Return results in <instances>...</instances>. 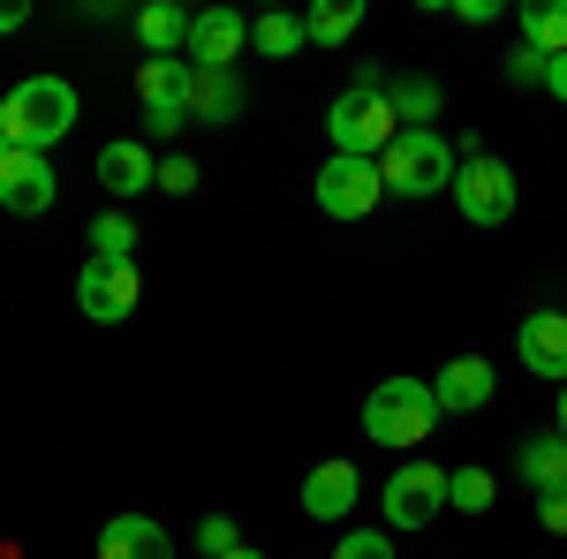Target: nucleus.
I'll use <instances>...</instances> for the list:
<instances>
[{
	"label": "nucleus",
	"instance_id": "1",
	"mask_svg": "<svg viewBox=\"0 0 567 559\" xmlns=\"http://www.w3.org/2000/svg\"><path fill=\"white\" fill-rule=\"evenodd\" d=\"M0 130L16 152H53L61 136L76 130V84L69 76H23L0 99Z\"/></svg>",
	"mask_w": 567,
	"mask_h": 559
},
{
	"label": "nucleus",
	"instance_id": "2",
	"mask_svg": "<svg viewBox=\"0 0 567 559\" xmlns=\"http://www.w3.org/2000/svg\"><path fill=\"white\" fill-rule=\"evenodd\" d=\"M326 136H333L341 159H386V144L401 136V122H393V106H386V76H379V69H363V76L326 106Z\"/></svg>",
	"mask_w": 567,
	"mask_h": 559
},
{
	"label": "nucleus",
	"instance_id": "3",
	"mask_svg": "<svg viewBox=\"0 0 567 559\" xmlns=\"http://www.w3.org/2000/svg\"><path fill=\"white\" fill-rule=\"evenodd\" d=\"M439 424V401L424 379H386V386H371V401H363V438L371 446H424Z\"/></svg>",
	"mask_w": 567,
	"mask_h": 559
},
{
	"label": "nucleus",
	"instance_id": "4",
	"mask_svg": "<svg viewBox=\"0 0 567 559\" xmlns=\"http://www.w3.org/2000/svg\"><path fill=\"white\" fill-rule=\"evenodd\" d=\"M454 167H462V159L446 152L439 130H401L386 144V159H379L393 197H439V189H454Z\"/></svg>",
	"mask_w": 567,
	"mask_h": 559
},
{
	"label": "nucleus",
	"instance_id": "5",
	"mask_svg": "<svg viewBox=\"0 0 567 559\" xmlns=\"http://www.w3.org/2000/svg\"><path fill=\"white\" fill-rule=\"evenodd\" d=\"M379 197H386L379 159H341V152H333V159L318 167V213L326 219H371Z\"/></svg>",
	"mask_w": 567,
	"mask_h": 559
},
{
	"label": "nucleus",
	"instance_id": "6",
	"mask_svg": "<svg viewBox=\"0 0 567 559\" xmlns=\"http://www.w3.org/2000/svg\"><path fill=\"white\" fill-rule=\"evenodd\" d=\"M76 302H84L91 325H122L136 302H144V272H136V265L84 258V272H76Z\"/></svg>",
	"mask_w": 567,
	"mask_h": 559
},
{
	"label": "nucleus",
	"instance_id": "7",
	"mask_svg": "<svg viewBox=\"0 0 567 559\" xmlns=\"http://www.w3.org/2000/svg\"><path fill=\"white\" fill-rule=\"evenodd\" d=\"M439 515H446V469L409 462L386 476V529H432Z\"/></svg>",
	"mask_w": 567,
	"mask_h": 559
},
{
	"label": "nucleus",
	"instance_id": "8",
	"mask_svg": "<svg viewBox=\"0 0 567 559\" xmlns=\"http://www.w3.org/2000/svg\"><path fill=\"white\" fill-rule=\"evenodd\" d=\"M454 205H462V219H477V227H499V219L515 213V174H507V159H462L454 167Z\"/></svg>",
	"mask_w": 567,
	"mask_h": 559
},
{
	"label": "nucleus",
	"instance_id": "9",
	"mask_svg": "<svg viewBox=\"0 0 567 559\" xmlns=\"http://www.w3.org/2000/svg\"><path fill=\"white\" fill-rule=\"evenodd\" d=\"M53 197H61V174H53L45 152H8L0 159V213L39 219V213H53Z\"/></svg>",
	"mask_w": 567,
	"mask_h": 559
},
{
	"label": "nucleus",
	"instance_id": "10",
	"mask_svg": "<svg viewBox=\"0 0 567 559\" xmlns=\"http://www.w3.org/2000/svg\"><path fill=\"white\" fill-rule=\"evenodd\" d=\"M243 45H250V23H243L235 8H205V15H189V45H182V61H189V69H235Z\"/></svg>",
	"mask_w": 567,
	"mask_h": 559
},
{
	"label": "nucleus",
	"instance_id": "11",
	"mask_svg": "<svg viewBox=\"0 0 567 559\" xmlns=\"http://www.w3.org/2000/svg\"><path fill=\"white\" fill-rule=\"evenodd\" d=\"M515 355H523L537 379L567 386V310H529L523 333H515Z\"/></svg>",
	"mask_w": 567,
	"mask_h": 559
},
{
	"label": "nucleus",
	"instance_id": "12",
	"mask_svg": "<svg viewBox=\"0 0 567 559\" xmlns=\"http://www.w3.org/2000/svg\"><path fill=\"white\" fill-rule=\"evenodd\" d=\"M432 401H439V416H477V408H492V363L484 355H454L432 379Z\"/></svg>",
	"mask_w": 567,
	"mask_h": 559
},
{
	"label": "nucleus",
	"instance_id": "13",
	"mask_svg": "<svg viewBox=\"0 0 567 559\" xmlns=\"http://www.w3.org/2000/svg\"><path fill=\"white\" fill-rule=\"evenodd\" d=\"M363 499V476H355V462H318V469L303 476V515L310 521H341Z\"/></svg>",
	"mask_w": 567,
	"mask_h": 559
},
{
	"label": "nucleus",
	"instance_id": "14",
	"mask_svg": "<svg viewBox=\"0 0 567 559\" xmlns=\"http://www.w3.org/2000/svg\"><path fill=\"white\" fill-rule=\"evenodd\" d=\"M99 559H175V537L152 515H114L99 529Z\"/></svg>",
	"mask_w": 567,
	"mask_h": 559
},
{
	"label": "nucleus",
	"instance_id": "15",
	"mask_svg": "<svg viewBox=\"0 0 567 559\" xmlns=\"http://www.w3.org/2000/svg\"><path fill=\"white\" fill-rule=\"evenodd\" d=\"M182 106H189V122H235L243 114V84H235V69H189V91H182Z\"/></svg>",
	"mask_w": 567,
	"mask_h": 559
},
{
	"label": "nucleus",
	"instance_id": "16",
	"mask_svg": "<svg viewBox=\"0 0 567 559\" xmlns=\"http://www.w3.org/2000/svg\"><path fill=\"white\" fill-rule=\"evenodd\" d=\"M99 182H106V197H144V189H159V159L122 136V144L99 152Z\"/></svg>",
	"mask_w": 567,
	"mask_h": 559
},
{
	"label": "nucleus",
	"instance_id": "17",
	"mask_svg": "<svg viewBox=\"0 0 567 559\" xmlns=\"http://www.w3.org/2000/svg\"><path fill=\"white\" fill-rule=\"evenodd\" d=\"M515 476H523L529 491H560V484H567V438H560V431H537V438H523Z\"/></svg>",
	"mask_w": 567,
	"mask_h": 559
},
{
	"label": "nucleus",
	"instance_id": "18",
	"mask_svg": "<svg viewBox=\"0 0 567 559\" xmlns=\"http://www.w3.org/2000/svg\"><path fill=\"white\" fill-rule=\"evenodd\" d=\"M136 39H144V61H182V45H189V15H182L175 0H152V8L136 15Z\"/></svg>",
	"mask_w": 567,
	"mask_h": 559
},
{
	"label": "nucleus",
	"instance_id": "19",
	"mask_svg": "<svg viewBox=\"0 0 567 559\" xmlns=\"http://www.w3.org/2000/svg\"><path fill=\"white\" fill-rule=\"evenodd\" d=\"M182 91H189V61H144V69H136V99H144V114H189Z\"/></svg>",
	"mask_w": 567,
	"mask_h": 559
},
{
	"label": "nucleus",
	"instance_id": "20",
	"mask_svg": "<svg viewBox=\"0 0 567 559\" xmlns=\"http://www.w3.org/2000/svg\"><path fill=\"white\" fill-rule=\"evenodd\" d=\"M386 106H393V122L401 130H424V122H439V84L432 76H386Z\"/></svg>",
	"mask_w": 567,
	"mask_h": 559
},
{
	"label": "nucleus",
	"instance_id": "21",
	"mask_svg": "<svg viewBox=\"0 0 567 559\" xmlns=\"http://www.w3.org/2000/svg\"><path fill=\"white\" fill-rule=\"evenodd\" d=\"M523 45L545 53V61H560L567 53V0H529L523 8Z\"/></svg>",
	"mask_w": 567,
	"mask_h": 559
},
{
	"label": "nucleus",
	"instance_id": "22",
	"mask_svg": "<svg viewBox=\"0 0 567 559\" xmlns=\"http://www.w3.org/2000/svg\"><path fill=\"white\" fill-rule=\"evenodd\" d=\"M355 23H363V0H318L303 15V39L310 45H341V39H355Z\"/></svg>",
	"mask_w": 567,
	"mask_h": 559
},
{
	"label": "nucleus",
	"instance_id": "23",
	"mask_svg": "<svg viewBox=\"0 0 567 559\" xmlns=\"http://www.w3.org/2000/svg\"><path fill=\"white\" fill-rule=\"evenodd\" d=\"M136 219L130 213H99L91 219V258H106V265H136Z\"/></svg>",
	"mask_w": 567,
	"mask_h": 559
},
{
	"label": "nucleus",
	"instance_id": "24",
	"mask_svg": "<svg viewBox=\"0 0 567 559\" xmlns=\"http://www.w3.org/2000/svg\"><path fill=\"white\" fill-rule=\"evenodd\" d=\"M492 499H499V484H492V469H446V507L454 515H492Z\"/></svg>",
	"mask_w": 567,
	"mask_h": 559
},
{
	"label": "nucleus",
	"instance_id": "25",
	"mask_svg": "<svg viewBox=\"0 0 567 559\" xmlns=\"http://www.w3.org/2000/svg\"><path fill=\"white\" fill-rule=\"evenodd\" d=\"M250 45H258V53H272V61H288V53H303V15H258V23H250Z\"/></svg>",
	"mask_w": 567,
	"mask_h": 559
},
{
	"label": "nucleus",
	"instance_id": "26",
	"mask_svg": "<svg viewBox=\"0 0 567 559\" xmlns=\"http://www.w3.org/2000/svg\"><path fill=\"white\" fill-rule=\"evenodd\" d=\"M197 545H205V559L243 552V529H235V515H205V521H197Z\"/></svg>",
	"mask_w": 567,
	"mask_h": 559
},
{
	"label": "nucleus",
	"instance_id": "27",
	"mask_svg": "<svg viewBox=\"0 0 567 559\" xmlns=\"http://www.w3.org/2000/svg\"><path fill=\"white\" fill-rule=\"evenodd\" d=\"M333 559H393V545H386V529H349L333 545Z\"/></svg>",
	"mask_w": 567,
	"mask_h": 559
},
{
	"label": "nucleus",
	"instance_id": "28",
	"mask_svg": "<svg viewBox=\"0 0 567 559\" xmlns=\"http://www.w3.org/2000/svg\"><path fill=\"white\" fill-rule=\"evenodd\" d=\"M159 189H167V197H189V189H197V159H189V152H167V159H159Z\"/></svg>",
	"mask_w": 567,
	"mask_h": 559
},
{
	"label": "nucleus",
	"instance_id": "29",
	"mask_svg": "<svg viewBox=\"0 0 567 559\" xmlns=\"http://www.w3.org/2000/svg\"><path fill=\"white\" fill-rule=\"evenodd\" d=\"M545 69H553V61H545V53H529V45L507 53V84H545Z\"/></svg>",
	"mask_w": 567,
	"mask_h": 559
},
{
	"label": "nucleus",
	"instance_id": "30",
	"mask_svg": "<svg viewBox=\"0 0 567 559\" xmlns=\"http://www.w3.org/2000/svg\"><path fill=\"white\" fill-rule=\"evenodd\" d=\"M537 521H545L553 537H567V484L560 491H537Z\"/></svg>",
	"mask_w": 567,
	"mask_h": 559
},
{
	"label": "nucleus",
	"instance_id": "31",
	"mask_svg": "<svg viewBox=\"0 0 567 559\" xmlns=\"http://www.w3.org/2000/svg\"><path fill=\"white\" fill-rule=\"evenodd\" d=\"M462 23H499V0H454Z\"/></svg>",
	"mask_w": 567,
	"mask_h": 559
},
{
	"label": "nucleus",
	"instance_id": "32",
	"mask_svg": "<svg viewBox=\"0 0 567 559\" xmlns=\"http://www.w3.org/2000/svg\"><path fill=\"white\" fill-rule=\"evenodd\" d=\"M545 91H553V99H567V53L553 61V69H545Z\"/></svg>",
	"mask_w": 567,
	"mask_h": 559
},
{
	"label": "nucleus",
	"instance_id": "33",
	"mask_svg": "<svg viewBox=\"0 0 567 559\" xmlns=\"http://www.w3.org/2000/svg\"><path fill=\"white\" fill-rule=\"evenodd\" d=\"M8 31H23V8H0V39H8Z\"/></svg>",
	"mask_w": 567,
	"mask_h": 559
},
{
	"label": "nucleus",
	"instance_id": "34",
	"mask_svg": "<svg viewBox=\"0 0 567 559\" xmlns=\"http://www.w3.org/2000/svg\"><path fill=\"white\" fill-rule=\"evenodd\" d=\"M553 431H560V438H567V386H560V424H553Z\"/></svg>",
	"mask_w": 567,
	"mask_h": 559
},
{
	"label": "nucleus",
	"instance_id": "35",
	"mask_svg": "<svg viewBox=\"0 0 567 559\" xmlns=\"http://www.w3.org/2000/svg\"><path fill=\"white\" fill-rule=\"evenodd\" d=\"M227 559H265V552H258V545H243V552H227Z\"/></svg>",
	"mask_w": 567,
	"mask_h": 559
},
{
	"label": "nucleus",
	"instance_id": "36",
	"mask_svg": "<svg viewBox=\"0 0 567 559\" xmlns=\"http://www.w3.org/2000/svg\"><path fill=\"white\" fill-rule=\"evenodd\" d=\"M8 152H16V144H8V130H0V159H8Z\"/></svg>",
	"mask_w": 567,
	"mask_h": 559
}]
</instances>
